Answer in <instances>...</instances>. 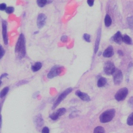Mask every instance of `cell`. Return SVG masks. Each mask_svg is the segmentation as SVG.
Wrapping results in <instances>:
<instances>
[{"instance_id":"6da1fadb","label":"cell","mask_w":133,"mask_h":133,"mask_svg":"<svg viewBox=\"0 0 133 133\" xmlns=\"http://www.w3.org/2000/svg\"><path fill=\"white\" fill-rule=\"evenodd\" d=\"M15 51L16 57L19 59H22L25 56V39L23 33H21L19 36L16 44Z\"/></svg>"},{"instance_id":"7a4b0ae2","label":"cell","mask_w":133,"mask_h":133,"mask_svg":"<svg viewBox=\"0 0 133 133\" xmlns=\"http://www.w3.org/2000/svg\"><path fill=\"white\" fill-rule=\"evenodd\" d=\"M115 110L111 109L104 111L99 116V120L101 123H105L111 121L115 116Z\"/></svg>"},{"instance_id":"3957f363","label":"cell","mask_w":133,"mask_h":133,"mask_svg":"<svg viewBox=\"0 0 133 133\" xmlns=\"http://www.w3.org/2000/svg\"><path fill=\"white\" fill-rule=\"evenodd\" d=\"M73 89L71 87H69L65 90H64L61 94L59 95V96L58 97L56 101L54 102L53 105L52 107V109H54L56 108L60 103V102L63 100L65 98V97L70 93L72 92Z\"/></svg>"},{"instance_id":"277c9868","label":"cell","mask_w":133,"mask_h":133,"mask_svg":"<svg viewBox=\"0 0 133 133\" xmlns=\"http://www.w3.org/2000/svg\"><path fill=\"white\" fill-rule=\"evenodd\" d=\"M63 68H64L62 66H60L58 65H54L51 68V69L48 73L47 77L49 79H51L60 75L62 72Z\"/></svg>"},{"instance_id":"5b68a950","label":"cell","mask_w":133,"mask_h":133,"mask_svg":"<svg viewBox=\"0 0 133 133\" xmlns=\"http://www.w3.org/2000/svg\"><path fill=\"white\" fill-rule=\"evenodd\" d=\"M115 69L114 63L111 61H107L104 64L103 71L107 75H110L113 74Z\"/></svg>"},{"instance_id":"8992f818","label":"cell","mask_w":133,"mask_h":133,"mask_svg":"<svg viewBox=\"0 0 133 133\" xmlns=\"http://www.w3.org/2000/svg\"><path fill=\"white\" fill-rule=\"evenodd\" d=\"M128 89L127 88H122L119 89L115 95V98L117 101H120L124 100L128 95Z\"/></svg>"},{"instance_id":"52a82bcc","label":"cell","mask_w":133,"mask_h":133,"mask_svg":"<svg viewBox=\"0 0 133 133\" xmlns=\"http://www.w3.org/2000/svg\"><path fill=\"white\" fill-rule=\"evenodd\" d=\"M113 81L115 85H119L123 81V74L122 71L118 69H116L113 74Z\"/></svg>"},{"instance_id":"ba28073f","label":"cell","mask_w":133,"mask_h":133,"mask_svg":"<svg viewBox=\"0 0 133 133\" xmlns=\"http://www.w3.org/2000/svg\"><path fill=\"white\" fill-rule=\"evenodd\" d=\"M2 35L4 43L5 45H7L8 43V34H7V23L6 20H3L2 22Z\"/></svg>"},{"instance_id":"9c48e42d","label":"cell","mask_w":133,"mask_h":133,"mask_svg":"<svg viewBox=\"0 0 133 133\" xmlns=\"http://www.w3.org/2000/svg\"><path fill=\"white\" fill-rule=\"evenodd\" d=\"M65 112H66V109L65 108H60L54 112H53L52 114H51L49 115V117L54 121L57 120L60 116L64 114Z\"/></svg>"},{"instance_id":"30bf717a","label":"cell","mask_w":133,"mask_h":133,"mask_svg":"<svg viewBox=\"0 0 133 133\" xmlns=\"http://www.w3.org/2000/svg\"><path fill=\"white\" fill-rule=\"evenodd\" d=\"M46 16L44 14H39L37 18V26L38 29H42L45 25Z\"/></svg>"},{"instance_id":"8fae6325","label":"cell","mask_w":133,"mask_h":133,"mask_svg":"<svg viewBox=\"0 0 133 133\" xmlns=\"http://www.w3.org/2000/svg\"><path fill=\"white\" fill-rule=\"evenodd\" d=\"M75 95L83 101H89L90 100V98L88 94L85 92H83L79 90H77L76 91Z\"/></svg>"},{"instance_id":"7c38bea8","label":"cell","mask_w":133,"mask_h":133,"mask_svg":"<svg viewBox=\"0 0 133 133\" xmlns=\"http://www.w3.org/2000/svg\"><path fill=\"white\" fill-rule=\"evenodd\" d=\"M114 55L113 48L112 46H108L103 52V56L105 58H109L112 57Z\"/></svg>"},{"instance_id":"4fadbf2b","label":"cell","mask_w":133,"mask_h":133,"mask_svg":"<svg viewBox=\"0 0 133 133\" xmlns=\"http://www.w3.org/2000/svg\"><path fill=\"white\" fill-rule=\"evenodd\" d=\"M113 39L116 43L118 44H121L122 42H123V36L122 35L121 33L119 31L117 32L113 36Z\"/></svg>"},{"instance_id":"5bb4252c","label":"cell","mask_w":133,"mask_h":133,"mask_svg":"<svg viewBox=\"0 0 133 133\" xmlns=\"http://www.w3.org/2000/svg\"><path fill=\"white\" fill-rule=\"evenodd\" d=\"M34 122L37 127H41L44 123V120L41 114H38L34 118Z\"/></svg>"},{"instance_id":"9a60e30c","label":"cell","mask_w":133,"mask_h":133,"mask_svg":"<svg viewBox=\"0 0 133 133\" xmlns=\"http://www.w3.org/2000/svg\"><path fill=\"white\" fill-rule=\"evenodd\" d=\"M100 36H101V30L100 29L98 30V33H97V38L96 39L95 42V49H94V52L95 54L97 53L98 48H99V43L100 41Z\"/></svg>"},{"instance_id":"2e32d148","label":"cell","mask_w":133,"mask_h":133,"mask_svg":"<svg viewBox=\"0 0 133 133\" xmlns=\"http://www.w3.org/2000/svg\"><path fill=\"white\" fill-rule=\"evenodd\" d=\"M42 66V64L41 62H36L34 65L31 66V70L33 72H37L39 71Z\"/></svg>"},{"instance_id":"e0dca14e","label":"cell","mask_w":133,"mask_h":133,"mask_svg":"<svg viewBox=\"0 0 133 133\" xmlns=\"http://www.w3.org/2000/svg\"><path fill=\"white\" fill-rule=\"evenodd\" d=\"M107 79L103 77H101L98 80L97 86L99 87H103L105 85V84H107Z\"/></svg>"},{"instance_id":"ac0fdd59","label":"cell","mask_w":133,"mask_h":133,"mask_svg":"<svg viewBox=\"0 0 133 133\" xmlns=\"http://www.w3.org/2000/svg\"><path fill=\"white\" fill-rule=\"evenodd\" d=\"M111 23H112V19H111L110 16L108 14H107L105 15V18H104L105 25L107 27H109L111 25Z\"/></svg>"},{"instance_id":"d6986e66","label":"cell","mask_w":133,"mask_h":133,"mask_svg":"<svg viewBox=\"0 0 133 133\" xmlns=\"http://www.w3.org/2000/svg\"><path fill=\"white\" fill-rule=\"evenodd\" d=\"M52 1H48L47 0H37L36 1L37 5L40 7H43L44 6H45L48 3H49L51 2Z\"/></svg>"},{"instance_id":"ffe728a7","label":"cell","mask_w":133,"mask_h":133,"mask_svg":"<svg viewBox=\"0 0 133 133\" xmlns=\"http://www.w3.org/2000/svg\"><path fill=\"white\" fill-rule=\"evenodd\" d=\"M123 42L126 43V44H131V43H132V40L130 38V37L127 35H124L123 36Z\"/></svg>"},{"instance_id":"44dd1931","label":"cell","mask_w":133,"mask_h":133,"mask_svg":"<svg viewBox=\"0 0 133 133\" xmlns=\"http://www.w3.org/2000/svg\"><path fill=\"white\" fill-rule=\"evenodd\" d=\"M8 91H9V87L8 86H6L4 88H3V89L1 90L0 92V97L1 98L4 97L7 95Z\"/></svg>"},{"instance_id":"7402d4cb","label":"cell","mask_w":133,"mask_h":133,"mask_svg":"<svg viewBox=\"0 0 133 133\" xmlns=\"http://www.w3.org/2000/svg\"><path fill=\"white\" fill-rule=\"evenodd\" d=\"M94 133H105V130L103 127L101 126H97L94 129Z\"/></svg>"},{"instance_id":"603a6c76","label":"cell","mask_w":133,"mask_h":133,"mask_svg":"<svg viewBox=\"0 0 133 133\" xmlns=\"http://www.w3.org/2000/svg\"><path fill=\"white\" fill-rule=\"evenodd\" d=\"M127 20L129 28L131 30H133V16L128 17L127 18Z\"/></svg>"},{"instance_id":"cb8c5ba5","label":"cell","mask_w":133,"mask_h":133,"mask_svg":"<svg viewBox=\"0 0 133 133\" xmlns=\"http://www.w3.org/2000/svg\"><path fill=\"white\" fill-rule=\"evenodd\" d=\"M127 123L129 126L133 125V112L129 115L127 119Z\"/></svg>"},{"instance_id":"d4e9b609","label":"cell","mask_w":133,"mask_h":133,"mask_svg":"<svg viewBox=\"0 0 133 133\" xmlns=\"http://www.w3.org/2000/svg\"><path fill=\"white\" fill-rule=\"evenodd\" d=\"M83 38L87 42H90V35L87 33H85L83 35Z\"/></svg>"},{"instance_id":"484cf974","label":"cell","mask_w":133,"mask_h":133,"mask_svg":"<svg viewBox=\"0 0 133 133\" xmlns=\"http://www.w3.org/2000/svg\"><path fill=\"white\" fill-rule=\"evenodd\" d=\"M14 8L13 7H11V6L7 7L6 9L5 10L6 12L8 14L12 13L14 12Z\"/></svg>"},{"instance_id":"4316f807","label":"cell","mask_w":133,"mask_h":133,"mask_svg":"<svg viewBox=\"0 0 133 133\" xmlns=\"http://www.w3.org/2000/svg\"><path fill=\"white\" fill-rule=\"evenodd\" d=\"M7 8V6H6V4L5 3H2L0 5V10H6Z\"/></svg>"},{"instance_id":"83f0119b","label":"cell","mask_w":133,"mask_h":133,"mask_svg":"<svg viewBox=\"0 0 133 133\" xmlns=\"http://www.w3.org/2000/svg\"><path fill=\"white\" fill-rule=\"evenodd\" d=\"M128 104L130 107L133 108V97H131L129 98L128 100Z\"/></svg>"},{"instance_id":"f1b7e54d","label":"cell","mask_w":133,"mask_h":133,"mask_svg":"<svg viewBox=\"0 0 133 133\" xmlns=\"http://www.w3.org/2000/svg\"><path fill=\"white\" fill-rule=\"evenodd\" d=\"M5 54V50L4 49V48H3L2 46L1 45V53H0V58H2V57H3V56Z\"/></svg>"},{"instance_id":"f546056e","label":"cell","mask_w":133,"mask_h":133,"mask_svg":"<svg viewBox=\"0 0 133 133\" xmlns=\"http://www.w3.org/2000/svg\"><path fill=\"white\" fill-rule=\"evenodd\" d=\"M42 133H49V128L47 127H45L43 128Z\"/></svg>"},{"instance_id":"4dcf8cb0","label":"cell","mask_w":133,"mask_h":133,"mask_svg":"<svg viewBox=\"0 0 133 133\" xmlns=\"http://www.w3.org/2000/svg\"><path fill=\"white\" fill-rule=\"evenodd\" d=\"M61 41L63 42H66L68 41V36L66 35H63L61 37Z\"/></svg>"},{"instance_id":"1f68e13d","label":"cell","mask_w":133,"mask_h":133,"mask_svg":"<svg viewBox=\"0 0 133 133\" xmlns=\"http://www.w3.org/2000/svg\"><path fill=\"white\" fill-rule=\"evenodd\" d=\"M87 3L88 4V5L89 6H92L93 5H94V1H91V0H88L87 1Z\"/></svg>"},{"instance_id":"d6a6232c","label":"cell","mask_w":133,"mask_h":133,"mask_svg":"<svg viewBox=\"0 0 133 133\" xmlns=\"http://www.w3.org/2000/svg\"><path fill=\"white\" fill-rule=\"evenodd\" d=\"M8 75V74L7 73H4V74H3L1 75V80L2 79L3 77H6Z\"/></svg>"},{"instance_id":"836d02e7","label":"cell","mask_w":133,"mask_h":133,"mask_svg":"<svg viewBox=\"0 0 133 133\" xmlns=\"http://www.w3.org/2000/svg\"><path fill=\"white\" fill-rule=\"evenodd\" d=\"M117 52H118V54L119 55H121V56H123V52H122L121 50H118V51H117Z\"/></svg>"}]
</instances>
